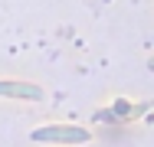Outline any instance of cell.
I'll use <instances>...</instances> for the list:
<instances>
[{
	"instance_id": "obj_1",
	"label": "cell",
	"mask_w": 154,
	"mask_h": 147,
	"mask_svg": "<svg viewBox=\"0 0 154 147\" xmlns=\"http://www.w3.org/2000/svg\"><path fill=\"white\" fill-rule=\"evenodd\" d=\"M36 144H89L92 134L79 124H43L30 134Z\"/></svg>"
},
{
	"instance_id": "obj_2",
	"label": "cell",
	"mask_w": 154,
	"mask_h": 147,
	"mask_svg": "<svg viewBox=\"0 0 154 147\" xmlns=\"http://www.w3.org/2000/svg\"><path fill=\"white\" fill-rule=\"evenodd\" d=\"M0 98H20V101H43L46 92L36 82H23V79H0Z\"/></svg>"
},
{
	"instance_id": "obj_3",
	"label": "cell",
	"mask_w": 154,
	"mask_h": 147,
	"mask_svg": "<svg viewBox=\"0 0 154 147\" xmlns=\"http://www.w3.org/2000/svg\"><path fill=\"white\" fill-rule=\"evenodd\" d=\"M148 69H151V72H154V59H148Z\"/></svg>"
}]
</instances>
